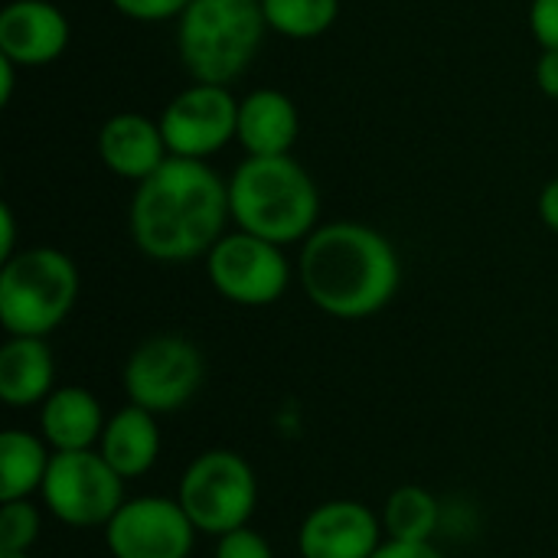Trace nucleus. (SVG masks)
Masks as SVG:
<instances>
[{
	"mask_svg": "<svg viewBox=\"0 0 558 558\" xmlns=\"http://www.w3.org/2000/svg\"><path fill=\"white\" fill-rule=\"evenodd\" d=\"M229 219V180L206 160L170 157L137 183L131 199V239L147 258L163 265L209 255Z\"/></svg>",
	"mask_w": 558,
	"mask_h": 558,
	"instance_id": "1",
	"label": "nucleus"
},
{
	"mask_svg": "<svg viewBox=\"0 0 558 558\" xmlns=\"http://www.w3.org/2000/svg\"><path fill=\"white\" fill-rule=\"evenodd\" d=\"M298 278L307 301L337 320H366L392 304L402 284L396 245L363 222H327L301 245Z\"/></svg>",
	"mask_w": 558,
	"mask_h": 558,
	"instance_id": "2",
	"label": "nucleus"
},
{
	"mask_svg": "<svg viewBox=\"0 0 558 558\" xmlns=\"http://www.w3.org/2000/svg\"><path fill=\"white\" fill-rule=\"evenodd\" d=\"M229 209L242 232L281 248L304 245L320 219V193L291 154L245 157L229 177Z\"/></svg>",
	"mask_w": 558,
	"mask_h": 558,
	"instance_id": "3",
	"label": "nucleus"
},
{
	"mask_svg": "<svg viewBox=\"0 0 558 558\" xmlns=\"http://www.w3.org/2000/svg\"><path fill=\"white\" fill-rule=\"evenodd\" d=\"M262 0H193L177 23V49L193 82L232 85L265 39Z\"/></svg>",
	"mask_w": 558,
	"mask_h": 558,
	"instance_id": "4",
	"label": "nucleus"
},
{
	"mask_svg": "<svg viewBox=\"0 0 558 558\" xmlns=\"http://www.w3.org/2000/svg\"><path fill=\"white\" fill-rule=\"evenodd\" d=\"M78 268L52 248H20L0 268V324L7 337H49L78 304Z\"/></svg>",
	"mask_w": 558,
	"mask_h": 558,
	"instance_id": "5",
	"label": "nucleus"
},
{
	"mask_svg": "<svg viewBox=\"0 0 558 558\" xmlns=\"http://www.w3.org/2000/svg\"><path fill=\"white\" fill-rule=\"evenodd\" d=\"M177 500L193 520L196 533L216 539L235 533L248 526L258 507L255 468L229 448L203 451L186 464L177 487Z\"/></svg>",
	"mask_w": 558,
	"mask_h": 558,
	"instance_id": "6",
	"label": "nucleus"
},
{
	"mask_svg": "<svg viewBox=\"0 0 558 558\" xmlns=\"http://www.w3.org/2000/svg\"><path fill=\"white\" fill-rule=\"evenodd\" d=\"M206 379L203 350L180 333H157L137 343L121 369V386L131 405L154 415L186 409Z\"/></svg>",
	"mask_w": 558,
	"mask_h": 558,
	"instance_id": "7",
	"label": "nucleus"
},
{
	"mask_svg": "<svg viewBox=\"0 0 558 558\" xmlns=\"http://www.w3.org/2000/svg\"><path fill=\"white\" fill-rule=\"evenodd\" d=\"M124 484L128 481L98 454V448L62 451L52 454L39 500L62 526L105 530L111 517L121 510V504L128 500Z\"/></svg>",
	"mask_w": 558,
	"mask_h": 558,
	"instance_id": "8",
	"label": "nucleus"
},
{
	"mask_svg": "<svg viewBox=\"0 0 558 558\" xmlns=\"http://www.w3.org/2000/svg\"><path fill=\"white\" fill-rule=\"evenodd\" d=\"M206 275L219 298L239 307L278 304L291 284V262L281 245L252 232H226L206 255Z\"/></svg>",
	"mask_w": 558,
	"mask_h": 558,
	"instance_id": "9",
	"label": "nucleus"
},
{
	"mask_svg": "<svg viewBox=\"0 0 558 558\" xmlns=\"http://www.w3.org/2000/svg\"><path fill=\"white\" fill-rule=\"evenodd\" d=\"M196 526L177 497H128L105 526L111 558H190Z\"/></svg>",
	"mask_w": 558,
	"mask_h": 558,
	"instance_id": "10",
	"label": "nucleus"
},
{
	"mask_svg": "<svg viewBox=\"0 0 558 558\" xmlns=\"http://www.w3.org/2000/svg\"><path fill=\"white\" fill-rule=\"evenodd\" d=\"M160 131L170 157L206 160L239 134V101L229 85L193 82L160 114Z\"/></svg>",
	"mask_w": 558,
	"mask_h": 558,
	"instance_id": "11",
	"label": "nucleus"
},
{
	"mask_svg": "<svg viewBox=\"0 0 558 558\" xmlns=\"http://www.w3.org/2000/svg\"><path fill=\"white\" fill-rule=\"evenodd\" d=\"M383 520L360 500H327L298 530L301 558H373L386 543Z\"/></svg>",
	"mask_w": 558,
	"mask_h": 558,
	"instance_id": "12",
	"label": "nucleus"
},
{
	"mask_svg": "<svg viewBox=\"0 0 558 558\" xmlns=\"http://www.w3.org/2000/svg\"><path fill=\"white\" fill-rule=\"evenodd\" d=\"M69 46V20L49 0H13L0 10V56L13 65H46Z\"/></svg>",
	"mask_w": 558,
	"mask_h": 558,
	"instance_id": "13",
	"label": "nucleus"
},
{
	"mask_svg": "<svg viewBox=\"0 0 558 558\" xmlns=\"http://www.w3.org/2000/svg\"><path fill=\"white\" fill-rule=\"evenodd\" d=\"M98 157L114 177L141 183L170 160V150H167L160 121L124 111V114H114L101 124Z\"/></svg>",
	"mask_w": 558,
	"mask_h": 558,
	"instance_id": "14",
	"label": "nucleus"
},
{
	"mask_svg": "<svg viewBox=\"0 0 558 558\" xmlns=\"http://www.w3.org/2000/svg\"><path fill=\"white\" fill-rule=\"evenodd\" d=\"M105 425L108 418L98 396L82 386H59L39 405V435L56 454L98 448Z\"/></svg>",
	"mask_w": 558,
	"mask_h": 558,
	"instance_id": "15",
	"label": "nucleus"
},
{
	"mask_svg": "<svg viewBox=\"0 0 558 558\" xmlns=\"http://www.w3.org/2000/svg\"><path fill=\"white\" fill-rule=\"evenodd\" d=\"M301 131L294 101L278 88H255L239 101V144L248 157H284Z\"/></svg>",
	"mask_w": 558,
	"mask_h": 558,
	"instance_id": "16",
	"label": "nucleus"
},
{
	"mask_svg": "<svg viewBox=\"0 0 558 558\" xmlns=\"http://www.w3.org/2000/svg\"><path fill=\"white\" fill-rule=\"evenodd\" d=\"M56 389V356L49 343L43 337H7L0 347V399L10 409H33Z\"/></svg>",
	"mask_w": 558,
	"mask_h": 558,
	"instance_id": "17",
	"label": "nucleus"
},
{
	"mask_svg": "<svg viewBox=\"0 0 558 558\" xmlns=\"http://www.w3.org/2000/svg\"><path fill=\"white\" fill-rule=\"evenodd\" d=\"M160 415L141 409V405H124L114 415H108V425L98 441V454L124 477L137 481L154 471L160 458Z\"/></svg>",
	"mask_w": 558,
	"mask_h": 558,
	"instance_id": "18",
	"label": "nucleus"
},
{
	"mask_svg": "<svg viewBox=\"0 0 558 558\" xmlns=\"http://www.w3.org/2000/svg\"><path fill=\"white\" fill-rule=\"evenodd\" d=\"M52 454L56 451L43 441V435L7 428L0 435V504L29 500L33 494H39Z\"/></svg>",
	"mask_w": 558,
	"mask_h": 558,
	"instance_id": "19",
	"label": "nucleus"
},
{
	"mask_svg": "<svg viewBox=\"0 0 558 558\" xmlns=\"http://www.w3.org/2000/svg\"><path fill=\"white\" fill-rule=\"evenodd\" d=\"M383 533L396 543H435V533L441 526V504L432 490L418 484L396 487L383 504Z\"/></svg>",
	"mask_w": 558,
	"mask_h": 558,
	"instance_id": "20",
	"label": "nucleus"
},
{
	"mask_svg": "<svg viewBox=\"0 0 558 558\" xmlns=\"http://www.w3.org/2000/svg\"><path fill=\"white\" fill-rule=\"evenodd\" d=\"M268 29L288 39H314L340 16V0H262Z\"/></svg>",
	"mask_w": 558,
	"mask_h": 558,
	"instance_id": "21",
	"label": "nucleus"
},
{
	"mask_svg": "<svg viewBox=\"0 0 558 558\" xmlns=\"http://www.w3.org/2000/svg\"><path fill=\"white\" fill-rule=\"evenodd\" d=\"M43 533V513L33 500H13L0 507V553L26 556Z\"/></svg>",
	"mask_w": 558,
	"mask_h": 558,
	"instance_id": "22",
	"label": "nucleus"
},
{
	"mask_svg": "<svg viewBox=\"0 0 558 558\" xmlns=\"http://www.w3.org/2000/svg\"><path fill=\"white\" fill-rule=\"evenodd\" d=\"M213 558H275V553H271V543L258 530L242 526V530L226 533V536L216 539Z\"/></svg>",
	"mask_w": 558,
	"mask_h": 558,
	"instance_id": "23",
	"label": "nucleus"
},
{
	"mask_svg": "<svg viewBox=\"0 0 558 558\" xmlns=\"http://www.w3.org/2000/svg\"><path fill=\"white\" fill-rule=\"evenodd\" d=\"M118 7V13L137 20V23H160V20H173L183 16V10L193 0H111Z\"/></svg>",
	"mask_w": 558,
	"mask_h": 558,
	"instance_id": "24",
	"label": "nucleus"
},
{
	"mask_svg": "<svg viewBox=\"0 0 558 558\" xmlns=\"http://www.w3.org/2000/svg\"><path fill=\"white\" fill-rule=\"evenodd\" d=\"M530 26L543 49H558V0H533Z\"/></svg>",
	"mask_w": 558,
	"mask_h": 558,
	"instance_id": "25",
	"label": "nucleus"
},
{
	"mask_svg": "<svg viewBox=\"0 0 558 558\" xmlns=\"http://www.w3.org/2000/svg\"><path fill=\"white\" fill-rule=\"evenodd\" d=\"M373 558H445L438 553L435 543H396V539H386Z\"/></svg>",
	"mask_w": 558,
	"mask_h": 558,
	"instance_id": "26",
	"label": "nucleus"
},
{
	"mask_svg": "<svg viewBox=\"0 0 558 558\" xmlns=\"http://www.w3.org/2000/svg\"><path fill=\"white\" fill-rule=\"evenodd\" d=\"M536 85L543 95L558 98V49H543L536 62Z\"/></svg>",
	"mask_w": 558,
	"mask_h": 558,
	"instance_id": "27",
	"label": "nucleus"
},
{
	"mask_svg": "<svg viewBox=\"0 0 558 558\" xmlns=\"http://www.w3.org/2000/svg\"><path fill=\"white\" fill-rule=\"evenodd\" d=\"M13 255H16V219H13L10 203H3L0 206V262H7Z\"/></svg>",
	"mask_w": 558,
	"mask_h": 558,
	"instance_id": "28",
	"label": "nucleus"
},
{
	"mask_svg": "<svg viewBox=\"0 0 558 558\" xmlns=\"http://www.w3.org/2000/svg\"><path fill=\"white\" fill-rule=\"evenodd\" d=\"M539 219L558 232V177L556 180H549L546 186H543V193H539Z\"/></svg>",
	"mask_w": 558,
	"mask_h": 558,
	"instance_id": "29",
	"label": "nucleus"
},
{
	"mask_svg": "<svg viewBox=\"0 0 558 558\" xmlns=\"http://www.w3.org/2000/svg\"><path fill=\"white\" fill-rule=\"evenodd\" d=\"M13 78H16V65L7 56H0V105H10V98H13Z\"/></svg>",
	"mask_w": 558,
	"mask_h": 558,
	"instance_id": "30",
	"label": "nucleus"
},
{
	"mask_svg": "<svg viewBox=\"0 0 558 558\" xmlns=\"http://www.w3.org/2000/svg\"><path fill=\"white\" fill-rule=\"evenodd\" d=\"M0 558H29V556H13V553H0Z\"/></svg>",
	"mask_w": 558,
	"mask_h": 558,
	"instance_id": "31",
	"label": "nucleus"
}]
</instances>
